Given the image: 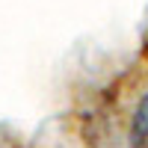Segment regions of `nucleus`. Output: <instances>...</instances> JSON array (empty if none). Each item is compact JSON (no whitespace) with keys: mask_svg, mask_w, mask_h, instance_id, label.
<instances>
[{"mask_svg":"<svg viewBox=\"0 0 148 148\" xmlns=\"http://www.w3.org/2000/svg\"><path fill=\"white\" fill-rule=\"evenodd\" d=\"M127 148H148V89L139 95L127 125Z\"/></svg>","mask_w":148,"mask_h":148,"instance_id":"f257e3e1","label":"nucleus"}]
</instances>
